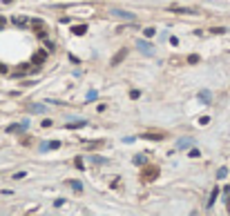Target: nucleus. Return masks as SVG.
<instances>
[{
	"label": "nucleus",
	"instance_id": "obj_1",
	"mask_svg": "<svg viewBox=\"0 0 230 216\" xmlns=\"http://www.w3.org/2000/svg\"><path fill=\"white\" fill-rule=\"evenodd\" d=\"M27 127H29V120H23V123H18V125H9L5 131L7 134H16V131H25Z\"/></svg>",
	"mask_w": 230,
	"mask_h": 216
},
{
	"label": "nucleus",
	"instance_id": "obj_2",
	"mask_svg": "<svg viewBox=\"0 0 230 216\" xmlns=\"http://www.w3.org/2000/svg\"><path fill=\"white\" fill-rule=\"evenodd\" d=\"M159 176V167H145V172H143V181H154Z\"/></svg>",
	"mask_w": 230,
	"mask_h": 216
},
{
	"label": "nucleus",
	"instance_id": "obj_3",
	"mask_svg": "<svg viewBox=\"0 0 230 216\" xmlns=\"http://www.w3.org/2000/svg\"><path fill=\"white\" fill-rule=\"evenodd\" d=\"M61 143L58 140H47V143H40V152H47V149H58Z\"/></svg>",
	"mask_w": 230,
	"mask_h": 216
},
{
	"label": "nucleus",
	"instance_id": "obj_4",
	"mask_svg": "<svg viewBox=\"0 0 230 216\" xmlns=\"http://www.w3.org/2000/svg\"><path fill=\"white\" fill-rule=\"evenodd\" d=\"M136 45H139V49H141L143 54H150V56L154 54V47H150V42H145V40H139Z\"/></svg>",
	"mask_w": 230,
	"mask_h": 216
},
{
	"label": "nucleus",
	"instance_id": "obj_5",
	"mask_svg": "<svg viewBox=\"0 0 230 216\" xmlns=\"http://www.w3.org/2000/svg\"><path fill=\"white\" fill-rule=\"evenodd\" d=\"M110 14H112V16H116V18H125V20H134V16H132V14H128V11H121V9H112Z\"/></svg>",
	"mask_w": 230,
	"mask_h": 216
},
{
	"label": "nucleus",
	"instance_id": "obj_6",
	"mask_svg": "<svg viewBox=\"0 0 230 216\" xmlns=\"http://www.w3.org/2000/svg\"><path fill=\"white\" fill-rule=\"evenodd\" d=\"M143 138H152V140H163L165 134H161V131H145L143 134Z\"/></svg>",
	"mask_w": 230,
	"mask_h": 216
},
{
	"label": "nucleus",
	"instance_id": "obj_7",
	"mask_svg": "<svg viewBox=\"0 0 230 216\" xmlns=\"http://www.w3.org/2000/svg\"><path fill=\"white\" fill-rule=\"evenodd\" d=\"M85 31H87V27H85V25H74V27H72V34H74V36H83Z\"/></svg>",
	"mask_w": 230,
	"mask_h": 216
},
{
	"label": "nucleus",
	"instance_id": "obj_8",
	"mask_svg": "<svg viewBox=\"0 0 230 216\" xmlns=\"http://www.w3.org/2000/svg\"><path fill=\"white\" fill-rule=\"evenodd\" d=\"M45 58H47V54H45V51L36 54V56H34V65H36V67H38V65H43V62H45Z\"/></svg>",
	"mask_w": 230,
	"mask_h": 216
},
{
	"label": "nucleus",
	"instance_id": "obj_9",
	"mask_svg": "<svg viewBox=\"0 0 230 216\" xmlns=\"http://www.w3.org/2000/svg\"><path fill=\"white\" fill-rule=\"evenodd\" d=\"M11 22H14V25H27V22H29V18H25V16H14Z\"/></svg>",
	"mask_w": 230,
	"mask_h": 216
},
{
	"label": "nucleus",
	"instance_id": "obj_10",
	"mask_svg": "<svg viewBox=\"0 0 230 216\" xmlns=\"http://www.w3.org/2000/svg\"><path fill=\"white\" fill-rule=\"evenodd\" d=\"M125 54H128L125 49H121V51H119V54H116V56H114V58H112V65H119V62H121L123 58H125Z\"/></svg>",
	"mask_w": 230,
	"mask_h": 216
},
{
	"label": "nucleus",
	"instance_id": "obj_11",
	"mask_svg": "<svg viewBox=\"0 0 230 216\" xmlns=\"http://www.w3.org/2000/svg\"><path fill=\"white\" fill-rule=\"evenodd\" d=\"M67 185H69L72 190H76V192H83V183L81 181H67Z\"/></svg>",
	"mask_w": 230,
	"mask_h": 216
},
{
	"label": "nucleus",
	"instance_id": "obj_12",
	"mask_svg": "<svg viewBox=\"0 0 230 216\" xmlns=\"http://www.w3.org/2000/svg\"><path fill=\"white\" fill-rule=\"evenodd\" d=\"M199 98L203 100V102H210V100H212V94H210V91H206V89H203V91L199 94Z\"/></svg>",
	"mask_w": 230,
	"mask_h": 216
},
{
	"label": "nucleus",
	"instance_id": "obj_13",
	"mask_svg": "<svg viewBox=\"0 0 230 216\" xmlns=\"http://www.w3.org/2000/svg\"><path fill=\"white\" fill-rule=\"evenodd\" d=\"M217 194H219V187H215V190H212V194H210V201H208V207H212V205H215V201H217Z\"/></svg>",
	"mask_w": 230,
	"mask_h": 216
},
{
	"label": "nucleus",
	"instance_id": "obj_14",
	"mask_svg": "<svg viewBox=\"0 0 230 216\" xmlns=\"http://www.w3.org/2000/svg\"><path fill=\"white\" fill-rule=\"evenodd\" d=\"M190 145H192V140H190V138H181V140H179V149H186V147H190Z\"/></svg>",
	"mask_w": 230,
	"mask_h": 216
},
{
	"label": "nucleus",
	"instance_id": "obj_15",
	"mask_svg": "<svg viewBox=\"0 0 230 216\" xmlns=\"http://www.w3.org/2000/svg\"><path fill=\"white\" fill-rule=\"evenodd\" d=\"M29 111H36V114H43L45 107L43 105H29Z\"/></svg>",
	"mask_w": 230,
	"mask_h": 216
},
{
	"label": "nucleus",
	"instance_id": "obj_16",
	"mask_svg": "<svg viewBox=\"0 0 230 216\" xmlns=\"http://www.w3.org/2000/svg\"><path fill=\"white\" fill-rule=\"evenodd\" d=\"M145 161H148V158L143 156V154H139V156H134V163H136V165H143V163H145Z\"/></svg>",
	"mask_w": 230,
	"mask_h": 216
},
{
	"label": "nucleus",
	"instance_id": "obj_17",
	"mask_svg": "<svg viewBox=\"0 0 230 216\" xmlns=\"http://www.w3.org/2000/svg\"><path fill=\"white\" fill-rule=\"evenodd\" d=\"M188 62H190V65H197V62H199V56H197V54H190V56H188Z\"/></svg>",
	"mask_w": 230,
	"mask_h": 216
},
{
	"label": "nucleus",
	"instance_id": "obj_18",
	"mask_svg": "<svg viewBox=\"0 0 230 216\" xmlns=\"http://www.w3.org/2000/svg\"><path fill=\"white\" fill-rule=\"evenodd\" d=\"M92 163H96V165H105L107 161H105V158H101V156H92Z\"/></svg>",
	"mask_w": 230,
	"mask_h": 216
},
{
	"label": "nucleus",
	"instance_id": "obj_19",
	"mask_svg": "<svg viewBox=\"0 0 230 216\" xmlns=\"http://www.w3.org/2000/svg\"><path fill=\"white\" fill-rule=\"evenodd\" d=\"M101 145H103V140H96V143H90L87 147H90V149H98Z\"/></svg>",
	"mask_w": 230,
	"mask_h": 216
},
{
	"label": "nucleus",
	"instance_id": "obj_20",
	"mask_svg": "<svg viewBox=\"0 0 230 216\" xmlns=\"http://www.w3.org/2000/svg\"><path fill=\"white\" fill-rule=\"evenodd\" d=\"M139 96H141V91H139V89H132V91H130V98H134V100H136Z\"/></svg>",
	"mask_w": 230,
	"mask_h": 216
},
{
	"label": "nucleus",
	"instance_id": "obj_21",
	"mask_svg": "<svg viewBox=\"0 0 230 216\" xmlns=\"http://www.w3.org/2000/svg\"><path fill=\"white\" fill-rule=\"evenodd\" d=\"M74 165H76V167H78V170H83V158L78 156V158H76V161H74Z\"/></svg>",
	"mask_w": 230,
	"mask_h": 216
},
{
	"label": "nucleus",
	"instance_id": "obj_22",
	"mask_svg": "<svg viewBox=\"0 0 230 216\" xmlns=\"http://www.w3.org/2000/svg\"><path fill=\"white\" fill-rule=\"evenodd\" d=\"M190 156L197 158V156H201V152H199V149H190Z\"/></svg>",
	"mask_w": 230,
	"mask_h": 216
},
{
	"label": "nucleus",
	"instance_id": "obj_23",
	"mask_svg": "<svg viewBox=\"0 0 230 216\" xmlns=\"http://www.w3.org/2000/svg\"><path fill=\"white\" fill-rule=\"evenodd\" d=\"M87 100H96V91H90L87 94Z\"/></svg>",
	"mask_w": 230,
	"mask_h": 216
}]
</instances>
